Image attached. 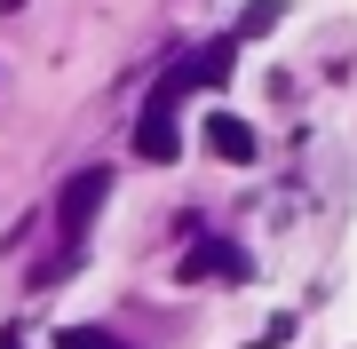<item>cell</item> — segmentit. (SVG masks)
<instances>
[{"label":"cell","mask_w":357,"mask_h":349,"mask_svg":"<svg viewBox=\"0 0 357 349\" xmlns=\"http://www.w3.org/2000/svg\"><path fill=\"white\" fill-rule=\"evenodd\" d=\"M246 270H255V262H246L230 238H199L191 254L175 262V278H183V286H199V278H246Z\"/></svg>","instance_id":"3957f363"},{"label":"cell","mask_w":357,"mask_h":349,"mask_svg":"<svg viewBox=\"0 0 357 349\" xmlns=\"http://www.w3.org/2000/svg\"><path fill=\"white\" fill-rule=\"evenodd\" d=\"M206 151H215V159H238V167H246V159H255V127H246L238 111H215V119H206Z\"/></svg>","instance_id":"277c9868"},{"label":"cell","mask_w":357,"mask_h":349,"mask_svg":"<svg viewBox=\"0 0 357 349\" xmlns=\"http://www.w3.org/2000/svg\"><path fill=\"white\" fill-rule=\"evenodd\" d=\"M103 199H112V167H79L64 191H56V231H64L72 254H79V238H88V222H96Z\"/></svg>","instance_id":"6da1fadb"},{"label":"cell","mask_w":357,"mask_h":349,"mask_svg":"<svg viewBox=\"0 0 357 349\" xmlns=\"http://www.w3.org/2000/svg\"><path fill=\"white\" fill-rule=\"evenodd\" d=\"M56 349H128V341H112L103 325H64V334H56Z\"/></svg>","instance_id":"8992f818"},{"label":"cell","mask_w":357,"mask_h":349,"mask_svg":"<svg viewBox=\"0 0 357 349\" xmlns=\"http://www.w3.org/2000/svg\"><path fill=\"white\" fill-rule=\"evenodd\" d=\"M175 151H183V127H175V104L167 95H151L135 119V159H151V167H175Z\"/></svg>","instance_id":"7a4b0ae2"},{"label":"cell","mask_w":357,"mask_h":349,"mask_svg":"<svg viewBox=\"0 0 357 349\" xmlns=\"http://www.w3.org/2000/svg\"><path fill=\"white\" fill-rule=\"evenodd\" d=\"M278 16H286V8H278V0H255V8H246V16H238V32H230V40H262L270 24H278Z\"/></svg>","instance_id":"5b68a950"},{"label":"cell","mask_w":357,"mask_h":349,"mask_svg":"<svg viewBox=\"0 0 357 349\" xmlns=\"http://www.w3.org/2000/svg\"><path fill=\"white\" fill-rule=\"evenodd\" d=\"M0 349H24V334H0Z\"/></svg>","instance_id":"52a82bcc"}]
</instances>
